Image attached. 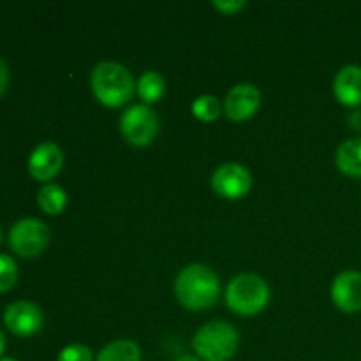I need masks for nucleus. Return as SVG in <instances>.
Returning a JSON list of instances; mask_svg holds the SVG:
<instances>
[{"label":"nucleus","mask_w":361,"mask_h":361,"mask_svg":"<svg viewBox=\"0 0 361 361\" xmlns=\"http://www.w3.org/2000/svg\"><path fill=\"white\" fill-rule=\"evenodd\" d=\"M175 293L185 309L204 310L217 303L221 282L212 268L204 264H189L176 277Z\"/></svg>","instance_id":"1"},{"label":"nucleus","mask_w":361,"mask_h":361,"mask_svg":"<svg viewBox=\"0 0 361 361\" xmlns=\"http://www.w3.org/2000/svg\"><path fill=\"white\" fill-rule=\"evenodd\" d=\"M90 85L95 99L108 108H120L134 94V80L129 69L116 62L97 63L92 71Z\"/></svg>","instance_id":"2"},{"label":"nucleus","mask_w":361,"mask_h":361,"mask_svg":"<svg viewBox=\"0 0 361 361\" xmlns=\"http://www.w3.org/2000/svg\"><path fill=\"white\" fill-rule=\"evenodd\" d=\"M240 335L233 324L214 321L197 330L192 338L196 356L203 361H228L238 351Z\"/></svg>","instance_id":"3"},{"label":"nucleus","mask_w":361,"mask_h":361,"mask_svg":"<svg viewBox=\"0 0 361 361\" xmlns=\"http://www.w3.org/2000/svg\"><path fill=\"white\" fill-rule=\"evenodd\" d=\"M270 300V288L254 274H240L226 288V303L238 316H256Z\"/></svg>","instance_id":"4"},{"label":"nucleus","mask_w":361,"mask_h":361,"mask_svg":"<svg viewBox=\"0 0 361 361\" xmlns=\"http://www.w3.org/2000/svg\"><path fill=\"white\" fill-rule=\"evenodd\" d=\"M49 243V229L39 219H20L9 231V247L21 257H35Z\"/></svg>","instance_id":"5"},{"label":"nucleus","mask_w":361,"mask_h":361,"mask_svg":"<svg viewBox=\"0 0 361 361\" xmlns=\"http://www.w3.org/2000/svg\"><path fill=\"white\" fill-rule=\"evenodd\" d=\"M159 130V118L147 104H134L120 118V133L134 147H147Z\"/></svg>","instance_id":"6"},{"label":"nucleus","mask_w":361,"mask_h":361,"mask_svg":"<svg viewBox=\"0 0 361 361\" xmlns=\"http://www.w3.org/2000/svg\"><path fill=\"white\" fill-rule=\"evenodd\" d=\"M212 187L224 200H240L247 196L252 187V175L249 169L236 162L219 166L212 175Z\"/></svg>","instance_id":"7"},{"label":"nucleus","mask_w":361,"mask_h":361,"mask_svg":"<svg viewBox=\"0 0 361 361\" xmlns=\"http://www.w3.org/2000/svg\"><path fill=\"white\" fill-rule=\"evenodd\" d=\"M2 319L11 334L23 338H28L32 337V335L39 334L42 324H44L42 310L39 309L35 303L25 302V300L7 305L6 310H4Z\"/></svg>","instance_id":"8"},{"label":"nucleus","mask_w":361,"mask_h":361,"mask_svg":"<svg viewBox=\"0 0 361 361\" xmlns=\"http://www.w3.org/2000/svg\"><path fill=\"white\" fill-rule=\"evenodd\" d=\"M63 164V154L51 141H42L32 150L28 157V173L37 182H49L60 173Z\"/></svg>","instance_id":"9"},{"label":"nucleus","mask_w":361,"mask_h":361,"mask_svg":"<svg viewBox=\"0 0 361 361\" xmlns=\"http://www.w3.org/2000/svg\"><path fill=\"white\" fill-rule=\"evenodd\" d=\"M261 104V94L254 85L240 83L229 90L224 101V113L233 122H243L256 115Z\"/></svg>","instance_id":"10"},{"label":"nucleus","mask_w":361,"mask_h":361,"mask_svg":"<svg viewBox=\"0 0 361 361\" xmlns=\"http://www.w3.org/2000/svg\"><path fill=\"white\" fill-rule=\"evenodd\" d=\"M331 300L335 307L345 314L361 310V274L355 270L342 271L331 284Z\"/></svg>","instance_id":"11"},{"label":"nucleus","mask_w":361,"mask_h":361,"mask_svg":"<svg viewBox=\"0 0 361 361\" xmlns=\"http://www.w3.org/2000/svg\"><path fill=\"white\" fill-rule=\"evenodd\" d=\"M334 94L341 104L355 108L361 104V67L345 66L334 80Z\"/></svg>","instance_id":"12"},{"label":"nucleus","mask_w":361,"mask_h":361,"mask_svg":"<svg viewBox=\"0 0 361 361\" xmlns=\"http://www.w3.org/2000/svg\"><path fill=\"white\" fill-rule=\"evenodd\" d=\"M335 162H337V168L344 175L353 176V178H361V137H353V140L344 141L338 147Z\"/></svg>","instance_id":"13"},{"label":"nucleus","mask_w":361,"mask_h":361,"mask_svg":"<svg viewBox=\"0 0 361 361\" xmlns=\"http://www.w3.org/2000/svg\"><path fill=\"white\" fill-rule=\"evenodd\" d=\"M37 204L48 215L62 214L67 207V192L56 183H44L37 192Z\"/></svg>","instance_id":"14"},{"label":"nucleus","mask_w":361,"mask_h":361,"mask_svg":"<svg viewBox=\"0 0 361 361\" xmlns=\"http://www.w3.org/2000/svg\"><path fill=\"white\" fill-rule=\"evenodd\" d=\"M97 361H141V349L136 342L120 338L106 345L97 355Z\"/></svg>","instance_id":"15"},{"label":"nucleus","mask_w":361,"mask_h":361,"mask_svg":"<svg viewBox=\"0 0 361 361\" xmlns=\"http://www.w3.org/2000/svg\"><path fill=\"white\" fill-rule=\"evenodd\" d=\"M166 94V81L155 71H147L141 74L140 81H137V95L143 99L145 104H154V102L161 101Z\"/></svg>","instance_id":"16"},{"label":"nucleus","mask_w":361,"mask_h":361,"mask_svg":"<svg viewBox=\"0 0 361 361\" xmlns=\"http://www.w3.org/2000/svg\"><path fill=\"white\" fill-rule=\"evenodd\" d=\"M222 104L215 95L204 94L200 95L196 101L192 102V115L201 122H214L221 116Z\"/></svg>","instance_id":"17"},{"label":"nucleus","mask_w":361,"mask_h":361,"mask_svg":"<svg viewBox=\"0 0 361 361\" xmlns=\"http://www.w3.org/2000/svg\"><path fill=\"white\" fill-rule=\"evenodd\" d=\"M18 264L7 254H0V293H6L16 284Z\"/></svg>","instance_id":"18"},{"label":"nucleus","mask_w":361,"mask_h":361,"mask_svg":"<svg viewBox=\"0 0 361 361\" xmlns=\"http://www.w3.org/2000/svg\"><path fill=\"white\" fill-rule=\"evenodd\" d=\"M56 361H94V353L83 344H71L59 353Z\"/></svg>","instance_id":"19"},{"label":"nucleus","mask_w":361,"mask_h":361,"mask_svg":"<svg viewBox=\"0 0 361 361\" xmlns=\"http://www.w3.org/2000/svg\"><path fill=\"white\" fill-rule=\"evenodd\" d=\"M245 0H224V2H221V0H215L214 2V7L215 9L221 11L222 14H236L240 13V11L245 7Z\"/></svg>","instance_id":"20"},{"label":"nucleus","mask_w":361,"mask_h":361,"mask_svg":"<svg viewBox=\"0 0 361 361\" xmlns=\"http://www.w3.org/2000/svg\"><path fill=\"white\" fill-rule=\"evenodd\" d=\"M7 85H9V69H7L6 60L0 56V95L6 92Z\"/></svg>","instance_id":"21"},{"label":"nucleus","mask_w":361,"mask_h":361,"mask_svg":"<svg viewBox=\"0 0 361 361\" xmlns=\"http://www.w3.org/2000/svg\"><path fill=\"white\" fill-rule=\"evenodd\" d=\"M6 345H7V342H6V335H4V331L0 330V356H2V353L6 351Z\"/></svg>","instance_id":"22"},{"label":"nucleus","mask_w":361,"mask_h":361,"mask_svg":"<svg viewBox=\"0 0 361 361\" xmlns=\"http://www.w3.org/2000/svg\"><path fill=\"white\" fill-rule=\"evenodd\" d=\"M176 361H201V360L194 355H182Z\"/></svg>","instance_id":"23"},{"label":"nucleus","mask_w":361,"mask_h":361,"mask_svg":"<svg viewBox=\"0 0 361 361\" xmlns=\"http://www.w3.org/2000/svg\"><path fill=\"white\" fill-rule=\"evenodd\" d=\"M0 361H20V360H16V358H0Z\"/></svg>","instance_id":"24"},{"label":"nucleus","mask_w":361,"mask_h":361,"mask_svg":"<svg viewBox=\"0 0 361 361\" xmlns=\"http://www.w3.org/2000/svg\"><path fill=\"white\" fill-rule=\"evenodd\" d=\"M0 243H2V228H0Z\"/></svg>","instance_id":"25"}]
</instances>
